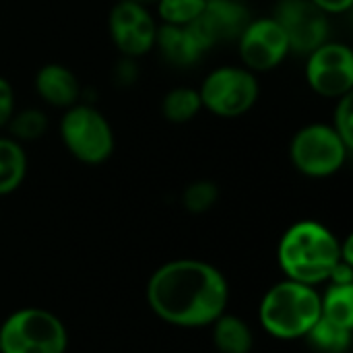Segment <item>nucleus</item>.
<instances>
[{"mask_svg":"<svg viewBox=\"0 0 353 353\" xmlns=\"http://www.w3.org/2000/svg\"><path fill=\"white\" fill-rule=\"evenodd\" d=\"M145 298L159 321L178 329H203L228 310L230 285L215 265L176 259L151 273Z\"/></svg>","mask_w":353,"mask_h":353,"instance_id":"obj_1","label":"nucleus"},{"mask_svg":"<svg viewBox=\"0 0 353 353\" xmlns=\"http://www.w3.org/2000/svg\"><path fill=\"white\" fill-rule=\"evenodd\" d=\"M341 240L321 221L304 219L290 225L277 246V263L285 279L306 285L327 283L333 267L341 261Z\"/></svg>","mask_w":353,"mask_h":353,"instance_id":"obj_2","label":"nucleus"},{"mask_svg":"<svg viewBox=\"0 0 353 353\" xmlns=\"http://www.w3.org/2000/svg\"><path fill=\"white\" fill-rule=\"evenodd\" d=\"M321 319V292L312 285L283 279L267 290L259 306L261 327L275 339H304Z\"/></svg>","mask_w":353,"mask_h":353,"instance_id":"obj_3","label":"nucleus"},{"mask_svg":"<svg viewBox=\"0 0 353 353\" xmlns=\"http://www.w3.org/2000/svg\"><path fill=\"white\" fill-rule=\"evenodd\" d=\"M68 331L46 308H21L0 325V353H66Z\"/></svg>","mask_w":353,"mask_h":353,"instance_id":"obj_4","label":"nucleus"},{"mask_svg":"<svg viewBox=\"0 0 353 353\" xmlns=\"http://www.w3.org/2000/svg\"><path fill=\"white\" fill-rule=\"evenodd\" d=\"M60 137L68 153L87 165H99L114 153V132L105 116L87 103L66 108L60 120Z\"/></svg>","mask_w":353,"mask_h":353,"instance_id":"obj_5","label":"nucleus"},{"mask_svg":"<svg viewBox=\"0 0 353 353\" xmlns=\"http://www.w3.org/2000/svg\"><path fill=\"white\" fill-rule=\"evenodd\" d=\"M350 151L331 124H308L296 132L290 145L294 168L308 178L337 174L345 165Z\"/></svg>","mask_w":353,"mask_h":353,"instance_id":"obj_6","label":"nucleus"},{"mask_svg":"<svg viewBox=\"0 0 353 353\" xmlns=\"http://www.w3.org/2000/svg\"><path fill=\"white\" fill-rule=\"evenodd\" d=\"M201 103L219 118H238L252 110L259 99L256 74L244 66H221L207 74L201 89Z\"/></svg>","mask_w":353,"mask_h":353,"instance_id":"obj_7","label":"nucleus"},{"mask_svg":"<svg viewBox=\"0 0 353 353\" xmlns=\"http://www.w3.org/2000/svg\"><path fill=\"white\" fill-rule=\"evenodd\" d=\"M306 81L314 93L329 99L350 95L353 89V54L350 46L325 41L308 54Z\"/></svg>","mask_w":353,"mask_h":353,"instance_id":"obj_8","label":"nucleus"},{"mask_svg":"<svg viewBox=\"0 0 353 353\" xmlns=\"http://www.w3.org/2000/svg\"><path fill=\"white\" fill-rule=\"evenodd\" d=\"M329 14H325L310 0H281L273 19L283 29L290 52L310 54L329 41Z\"/></svg>","mask_w":353,"mask_h":353,"instance_id":"obj_9","label":"nucleus"},{"mask_svg":"<svg viewBox=\"0 0 353 353\" xmlns=\"http://www.w3.org/2000/svg\"><path fill=\"white\" fill-rule=\"evenodd\" d=\"M236 41L244 68L254 74L277 68L290 54L288 37L273 17L252 19Z\"/></svg>","mask_w":353,"mask_h":353,"instance_id":"obj_10","label":"nucleus"},{"mask_svg":"<svg viewBox=\"0 0 353 353\" xmlns=\"http://www.w3.org/2000/svg\"><path fill=\"white\" fill-rule=\"evenodd\" d=\"M110 33L124 56L139 58L153 50L157 23L145 4L120 0L110 12Z\"/></svg>","mask_w":353,"mask_h":353,"instance_id":"obj_11","label":"nucleus"},{"mask_svg":"<svg viewBox=\"0 0 353 353\" xmlns=\"http://www.w3.org/2000/svg\"><path fill=\"white\" fill-rule=\"evenodd\" d=\"M155 46L170 64L190 66L201 60V56L211 50L201 25L196 21L188 25H161L157 27Z\"/></svg>","mask_w":353,"mask_h":353,"instance_id":"obj_12","label":"nucleus"},{"mask_svg":"<svg viewBox=\"0 0 353 353\" xmlns=\"http://www.w3.org/2000/svg\"><path fill=\"white\" fill-rule=\"evenodd\" d=\"M250 21V12L240 0H207L196 19L211 48L219 41L238 39Z\"/></svg>","mask_w":353,"mask_h":353,"instance_id":"obj_13","label":"nucleus"},{"mask_svg":"<svg viewBox=\"0 0 353 353\" xmlns=\"http://www.w3.org/2000/svg\"><path fill=\"white\" fill-rule=\"evenodd\" d=\"M35 89L46 103L64 110L74 105L81 93L74 72L62 64L41 66L35 74Z\"/></svg>","mask_w":353,"mask_h":353,"instance_id":"obj_14","label":"nucleus"},{"mask_svg":"<svg viewBox=\"0 0 353 353\" xmlns=\"http://www.w3.org/2000/svg\"><path fill=\"white\" fill-rule=\"evenodd\" d=\"M211 337L219 353H252L254 350V333L250 325L236 314L223 312L211 325Z\"/></svg>","mask_w":353,"mask_h":353,"instance_id":"obj_15","label":"nucleus"},{"mask_svg":"<svg viewBox=\"0 0 353 353\" xmlns=\"http://www.w3.org/2000/svg\"><path fill=\"white\" fill-rule=\"evenodd\" d=\"M27 176V155L19 141L0 137V196L14 192Z\"/></svg>","mask_w":353,"mask_h":353,"instance_id":"obj_16","label":"nucleus"},{"mask_svg":"<svg viewBox=\"0 0 353 353\" xmlns=\"http://www.w3.org/2000/svg\"><path fill=\"white\" fill-rule=\"evenodd\" d=\"M304 339L314 353H350L353 343V329L339 327L321 316Z\"/></svg>","mask_w":353,"mask_h":353,"instance_id":"obj_17","label":"nucleus"},{"mask_svg":"<svg viewBox=\"0 0 353 353\" xmlns=\"http://www.w3.org/2000/svg\"><path fill=\"white\" fill-rule=\"evenodd\" d=\"M321 316L345 327L353 329V285H333L321 294Z\"/></svg>","mask_w":353,"mask_h":353,"instance_id":"obj_18","label":"nucleus"},{"mask_svg":"<svg viewBox=\"0 0 353 353\" xmlns=\"http://www.w3.org/2000/svg\"><path fill=\"white\" fill-rule=\"evenodd\" d=\"M161 110H163V116H165L170 122H174V124L190 122V120L196 118V114L203 110L199 89L176 87V89L168 91L165 97H163Z\"/></svg>","mask_w":353,"mask_h":353,"instance_id":"obj_19","label":"nucleus"},{"mask_svg":"<svg viewBox=\"0 0 353 353\" xmlns=\"http://www.w3.org/2000/svg\"><path fill=\"white\" fill-rule=\"evenodd\" d=\"M10 132L14 141H35L39 137H43V132L48 130V118L43 112L35 110V108H27L23 112H14L12 118L8 120Z\"/></svg>","mask_w":353,"mask_h":353,"instance_id":"obj_20","label":"nucleus"},{"mask_svg":"<svg viewBox=\"0 0 353 353\" xmlns=\"http://www.w3.org/2000/svg\"><path fill=\"white\" fill-rule=\"evenodd\" d=\"M207 0H157V14L163 25H188L196 21Z\"/></svg>","mask_w":353,"mask_h":353,"instance_id":"obj_21","label":"nucleus"},{"mask_svg":"<svg viewBox=\"0 0 353 353\" xmlns=\"http://www.w3.org/2000/svg\"><path fill=\"white\" fill-rule=\"evenodd\" d=\"M219 199V188L211 180H196L188 184L182 192V205L188 213H207Z\"/></svg>","mask_w":353,"mask_h":353,"instance_id":"obj_22","label":"nucleus"},{"mask_svg":"<svg viewBox=\"0 0 353 353\" xmlns=\"http://www.w3.org/2000/svg\"><path fill=\"white\" fill-rule=\"evenodd\" d=\"M335 132L341 137V141L353 149V95H343L337 99L335 114H333V124Z\"/></svg>","mask_w":353,"mask_h":353,"instance_id":"obj_23","label":"nucleus"},{"mask_svg":"<svg viewBox=\"0 0 353 353\" xmlns=\"http://www.w3.org/2000/svg\"><path fill=\"white\" fill-rule=\"evenodd\" d=\"M14 114V91L12 85L0 77V128L8 124V120Z\"/></svg>","mask_w":353,"mask_h":353,"instance_id":"obj_24","label":"nucleus"},{"mask_svg":"<svg viewBox=\"0 0 353 353\" xmlns=\"http://www.w3.org/2000/svg\"><path fill=\"white\" fill-rule=\"evenodd\" d=\"M327 281L333 283V285H353V265L339 261L333 267V271H331Z\"/></svg>","mask_w":353,"mask_h":353,"instance_id":"obj_25","label":"nucleus"},{"mask_svg":"<svg viewBox=\"0 0 353 353\" xmlns=\"http://www.w3.org/2000/svg\"><path fill=\"white\" fill-rule=\"evenodd\" d=\"M325 14H343L352 8L353 0H310Z\"/></svg>","mask_w":353,"mask_h":353,"instance_id":"obj_26","label":"nucleus"},{"mask_svg":"<svg viewBox=\"0 0 353 353\" xmlns=\"http://www.w3.org/2000/svg\"><path fill=\"white\" fill-rule=\"evenodd\" d=\"M130 2H139V4H147V2H157V0H130Z\"/></svg>","mask_w":353,"mask_h":353,"instance_id":"obj_27","label":"nucleus"}]
</instances>
